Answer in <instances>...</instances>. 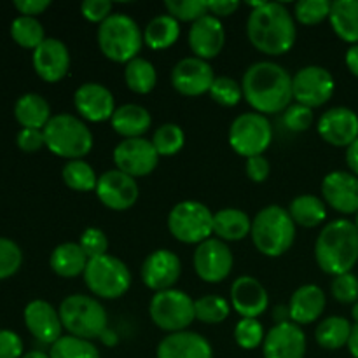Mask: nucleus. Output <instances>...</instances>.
<instances>
[{
	"instance_id": "obj_1",
	"label": "nucleus",
	"mask_w": 358,
	"mask_h": 358,
	"mask_svg": "<svg viewBox=\"0 0 358 358\" xmlns=\"http://www.w3.org/2000/svg\"><path fill=\"white\" fill-rule=\"evenodd\" d=\"M241 90L247 103L257 114H278L292 105V76L278 63L257 62L248 66Z\"/></svg>"
},
{
	"instance_id": "obj_2",
	"label": "nucleus",
	"mask_w": 358,
	"mask_h": 358,
	"mask_svg": "<svg viewBox=\"0 0 358 358\" xmlns=\"http://www.w3.org/2000/svg\"><path fill=\"white\" fill-rule=\"evenodd\" d=\"M247 35L257 51L269 56L285 55L296 44V21L283 3L264 2L248 16Z\"/></svg>"
},
{
	"instance_id": "obj_3",
	"label": "nucleus",
	"mask_w": 358,
	"mask_h": 358,
	"mask_svg": "<svg viewBox=\"0 0 358 358\" xmlns=\"http://www.w3.org/2000/svg\"><path fill=\"white\" fill-rule=\"evenodd\" d=\"M315 259L324 273L331 276L352 273L358 262V229L346 219L332 220L315 241Z\"/></svg>"
},
{
	"instance_id": "obj_4",
	"label": "nucleus",
	"mask_w": 358,
	"mask_h": 358,
	"mask_svg": "<svg viewBox=\"0 0 358 358\" xmlns=\"http://www.w3.org/2000/svg\"><path fill=\"white\" fill-rule=\"evenodd\" d=\"M252 241L262 255L280 257L292 247L296 238V222L289 210L278 205L262 208L252 220Z\"/></svg>"
},
{
	"instance_id": "obj_5",
	"label": "nucleus",
	"mask_w": 358,
	"mask_h": 358,
	"mask_svg": "<svg viewBox=\"0 0 358 358\" xmlns=\"http://www.w3.org/2000/svg\"><path fill=\"white\" fill-rule=\"evenodd\" d=\"M42 131L45 147L58 157L83 159L93 149V133L83 119L72 114L52 115Z\"/></svg>"
},
{
	"instance_id": "obj_6",
	"label": "nucleus",
	"mask_w": 358,
	"mask_h": 358,
	"mask_svg": "<svg viewBox=\"0 0 358 358\" xmlns=\"http://www.w3.org/2000/svg\"><path fill=\"white\" fill-rule=\"evenodd\" d=\"M98 45L105 58L115 63H129L138 58L143 45V34L128 14L115 13L98 28Z\"/></svg>"
},
{
	"instance_id": "obj_7",
	"label": "nucleus",
	"mask_w": 358,
	"mask_h": 358,
	"mask_svg": "<svg viewBox=\"0 0 358 358\" xmlns=\"http://www.w3.org/2000/svg\"><path fill=\"white\" fill-rule=\"evenodd\" d=\"M62 325L70 336L86 339H100L107 331V311L94 297L73 294L65 297L58 308Z\"/></svg>"
},
{
	"instance_id": "obj_8",
	"label": "nucleus",
	"mask_w": 358,
	"mask_h": 358,
	"mask_svg": "<svg viewBox=\"0 0 358 358\" xmlns=\"http://www.w3.org/2000/svg\"><path fill=\"white\" fill-rule=\"evenodd\" d=\"M83 276L91 294L101 299H119L131 287V271L128 266L108 254L90 259Z\"/></svg>"
},
{
	"instance_id": "obj_9",
	"label": "nucleus",
	"mask_w": 358,
	"mask_h": 358,
	"mask_svg": "<svg viewBox=\"0 0 358 358\" xmlns=\"http://www.w3.org/2000/svg\"><path fill=\"white\" fill-rule=\"evenodd\" d=\"M168 229L180 243L199 245L212 238L213 213L199 201H180L168 215Z\"/></svg>"
},
{
	"instance_id": "obj_10",
	"label": "nucleus",
	"mask_w": 358,
	"mask_h": 358,
	"mask_svg": "<svg viewBox=\"0 0 358 358\" xmlns=\"http://www.w3.org/2000/svg\"><path fill=\"white\" fill-rule=\"evenodd\" d=\"M149 315L154 324L168 334L182 332L194 322V301L184 290L168 289L150 299Z\"/></svg>"
},
{
	"instance_id": "obj_11",
	"label": "nucleus",
	"mask_w": 358,
	"mask_h": 358,
	"mask_svg": "<svg viewBox=\"0 0 358 358\" xmlns=\"http://www.w3.org/2000/svg\"><path fill=\"white\" fill-rule=\"evenodd\" d=\"M273 128L268 117L257 112L238 115L229 128V143L236 154L243 157L262 156L271 145Z\"/></svg>"
},
{
	"instance_id": "obj_12",
	"label": "nucleus",
	"mask_w": 358,
	"mask_h": 358,
	"mask_svg": "<svg viewBox=\"0 0 358 358\" xmlns=\"http://www.w3.org/2000/svg\"><path fill=\"white\" fill-rule=\"evenodd\" d=\"M336 90V80L327 69L318 65L304 66L292 77V94L296 103L317 108L327 103Z\"/></svg>"
},
{
	"instance_id": "obj_13",
	"label": "nucleus",
	"mask_w": 358,
	"mask_h": 358,
	"mask_svg": "<svg viewBox=\"0 0 358 358\" xmlns=\"http://www.w3.org/2000/svg\"><path fill=\"white\" fill-rule=\"evenodd\" d=\"M192 262H194L196 275L203 282L220 283L233 271L234 257L226 241L219 238H208L196 247Z\"/></svg>"
},
{
	"instance_id": "obj_14",
	"label": "nucleus",
	"mask_w": 358,
	"mask_h": 358,
	"mask_svg": "<svg viewBox=\"0 0 358 358\" xmlns=\"http://www.w3.org/2000/svg\"><path fill=\"white\" fill-rule=\"evenodd\" d=\"M115 170L129 175L133 178L147 177L156 170L159 163V154L154 149L152 142L147 138H126L119 142L114 149Z\"/></svg>"
},
{
	"instance_id": "obj_15",
	"label": "nucleus",
	"mask_w": 358,
	"mask_h": 358,
	"mask_svg": "<svg viewBox=\"0 0 358 358\" xmlns=\"http://www.w3.org/2000/svg\"><path fill=\"white\" fill-rule=\"evenodd\" d=\"M96 196L107 208L114 212H124L129 210L138 201L140 189L136 178L122 173L119 170H108L98 177Z\"/></svg>"
},
{
	"instance_id": "obj_16",
	"label": "nucleus",
	"mask_w": 358,
	"mask_h": 358,
	"mask_svg": "<svg viewBox=\"0 0 358 358\" xmlns=\"http://www.w3.org/2000/svg\"><path fill=\"white\" fill-rule=\"evenodd\" d=\"M215 73L206 59L189 56L180 59L171 70V86L184 96H201L210 93Z\"/></svg>"
},
{
	"instance_id": "obj_17",
	"label": "nucleus",
	"mask_w": 358,
	"mask_h": 358,
	"mask_svg": "<svg viewBox=\"0 0 358 358\" xmlns=\"http://www.w3.org/2000/svg\"><path fill=\"white\" fill-rule=\"evenodd\" d=\"M306 350V334L301 325L294 322L276 324L266 332L264 343H262L264 358H304Z\"/></svg>"
},
{
	"instance_id": "obj_18",
	"label": "nucleus",
	"mask_w": 358,
	"mask_h": 358,
	"mask_svg": "<svg viewBox=\"0 0 358 358\" xmlns=\"http://www.w3.org/2000/svg\"><path fill=\"white\" fill-rule=\"evenodd\" d=\"M182 275V262L171 250H156L143 261L140 276L145 287L154 292L171 289Z\"/></svg>"
},
{
	"instance_id": "obj_19",
	"label": "nucleus",
	"mask_w": 358,
	"mask_h": 358,
	"mask_svg": "<svg viewBox=\"0 0 358 358\" xmlns=\"http://www.w3.org/2000/svg\"><path fill=\"white\" fill-rule=\"evenodd\" d=\"M73 105L80 117L90 122L108 121L115 112L114 94L100 83H86L77 87Z\"/></svg>"
},
{
	"instance_id": "obj_20",
	"label": "nucleus",
	"mask_w": 358,
	"mask_h": 358,
	"mask_svg": "<svg viewBox=\"0 0 358 358\" xmlns=\"http://www.w3.org/2000/svg\"><path fill=\"white\" fill-rule=\"evenodd\" d=\"M318 135L334 147H350L358 138V114L348 107L329 108L318 119Z\"/></svg>"
},
{
	"instance_id": "obj_21",
	"label": "nucleus",
	"mask_w": 358,
	"mask_h": 358,
	"mask_svg": "<svg viewBox=\"0 0 358 358\" xmlns=\"http://www.w3.org/2000/svg\"><path fill=\"white\" fill-rule=\"evenodd\" d=\"M187 41L196 58L206 59V62L217 58L226 44V30H224L222 21L212 14H206L191 24Z\"/></svg>"
},
{
	"instance_id": "obj_22",
	"label": "nucleus",
	"mask_w": 358,
	"mask_h": 358,
	"mask_svg": "<svg viewBox=\"0 0 358 358\" xmlns=\"http://www.w3.org/2000/svg\"><path fill=\"white\" fill-rule=\"evenodd\" d=\"M325 203L339 213L358 212V177L352 171H331L322 182Z\"/></svg>"
},
{
	"instance_id": "obj_23",
	"label": "nucleus",
	"mask_w": 358,
	"mask_h": 358,
	"mask_svg": "<svg viewBox=\"0 0 358 358\" xmlns=\"http://www.w3.org/2000/svg\"><path fill=\"white\" fill-rule=\"evenodd\" d=\"M23 317L28 332L37 341L52 346L62 338V318H59L58 310H55L48 301H30L27 308H24Z\"/></svg>"
},
{
	"instance_id": "obj_24",
	"label": "nucleus",
	"mask_w": 358,
	"mask_h": 358,
	"mask_svg": "<svg viewBox=\"0 0 358 358\" xmlns=\"http://www.w3.org/2000/svg\"><path fill=\"white\" fill-rule=\"evenodd\" d=\"M34 69L45 83H59L69 73L70 52L59 38H45L34 51Z\"/></svg>"
},
{
	"instance_id": "obj_25",
	"label": "nucleus",
	"mask_w": 358,
	"mask_h": 358,
	"mask_svg": "<svg viewBox=\"0 0 358 358\" xmlns=\"http://www.w3.org/2000/svg\"><path fill=\"white\" fill-rule=\"evenodd\" d=\"M231 306L243 318H257L268 310L269 296L254 276H240L231 285Z\"/></svg>"
},
{
	"instance_id": "obj_26",
	"label": "nucleus",
	"mask_w": 358,
	"mask_h": 358,
	"mask_svg": "<svg viewBox=\"0 0 358 358\" xmlns=\"http://www.w3.org/2000/svg\"><path fill=\"white\" fill-rule=\"evenodd\" d=\"M156 358H213L212 345L198 332L168 334L156 350Z\"/></svg>"
},
{
	"instance_id": "obj_27",
	"label": "nucleus",
	"mask_w": 358,
	"mask_h": 358,
	"mask_svg": "<svg viewBox=\"0 0 358 358\" xmlns=\"http://www.w3.org/2000/svg\"><path fill=\"white\" fill-rule=\"evenodd\" d=\"M324 290L318 285H303L292 294L289 303L290 320L297 325H308L317 322L325 310Z\"/></svg>"
},
{
	"instance_id": "obj_28",
	"label": "nucleus",
	"mask_w": 358,
	"mask_h": 358,
	"mask_svg": "<svg viewBox=\"0 0 358 358\" xmlns=\"http://www.w3.org/2000/svg\"><path fill=\"white\" fill-rule=\"evenodd\" d=\"M110 124L117 135L122 138H142L152 124L149 110L142 105L126 103L115 108L110 119Z\"/></svg>"
},
{
	"instance_id": "obj_29",
	"label": "nucleus",
	"mask_w": 358,
	"mask_h": 358,
	"mask_svg": "<svg viewBox=\"0 0 358 358\" xmlns=\"http://www.w3.org/2000/svg\"><path fill=\"white\" fill-rule=\"evenodd\" d=\"M14 117L27 129H44L51 121V107L44 96L37 93H27L14 103Z\"/></svg>"
},
{
	"instance_id": "obj_30",
	"label": "nucleus",
	"mask_w": 358,
	"mask_h": 358,
	"mask_svg": "<svg viewBox=\"0 0 358 358\" xmlns=\"http://www.w3.org/2000/svg\"><path fill=\"white\" fill-rule=\"evenodd\" d=\"M252 231V220L243 210L224 208L213 213V234L222 241H241Z\"/></svg>"
},
{
	"instance_id": "obj_31",
	"label": "nucleus",
	"mask_w": 358,
	"mask_h": 358,
	"mask_svg": "<svg viewBox=\"0 0 358 358\" xmlns=\"http://www.w3.org/2000/svg\"><path fill=\"white\" fill-rule=\"evenodd\" d=\"M87 262L90 259L79 243L58 245L49 257V266L62 278H76V276L84 275Z\"/></svg>"
},
{
	"instance_id": "obj_32",
	"label": "nucleus",
	"mask_w": 358,
	"mask_h": 358,
	"mask_svg": "<svg viewBox=\"0 0 358 358\" xmlns=\"http://www.w3.org/2000/svg\"><path fill=\"white\" fill-rule=\"evenodd\" d=\"M329 21L341 41L358 44V0H336L332 2Z\"/></svg>"
},
{
	"instance_id": "obj_33",
	"label": "nucleus",
	"mask_w": 358,
	"mask_h": 358,
	"mask_svg": "<svg viewBox=\"0 0 358 358\" xmlns=\"http://www.w3.org/2000/svg\"><path fill=\"white\" fill-rule=\"evenodd\" d=\"M180 37V24L170 14H161L152 17L143 30V42L150 49H168Z\"/></svg>"
},
{
	"instance_id": "obj_34",
	"label": "nucleus",
	"mask_w": 358,
	"mask_h": 358,
	"mask_svg": "<svg viewBox=\"0 0 358 358\" xmlns=\"http://www.w3.org/2000/svg\"><path fill=\"white\" fill-rule=\"evenodd\" d=\"M289 213L296 226L301 227H317L327 217V206L318 196L301 194L292 199L289 206Z\"/></svg>"
},
{
	"instance_id": "obj_35",
	"label": "nucleus",
	"mask_w": 358,
	"mask_h": 358,
	"mask_svg": "<svg viewBox=\"0 0 358 358\" xmlns=\"http://www.w3.org/2000/svg\"><path fill=\"white\" fill-rule=\"evenodd\" d=\"M353 325L345 317H329L315 331V339L324 350H341L348 346Z\"/></svg>"
},
{
	"instance_id": "obj_36",
	"label": "nucleus",
	"mask_w": 358,
	"mask_h": 358,
	"mask_svg": "<svg viewBox=\"0 0 358 358\" xmlns=\"http://www.w3.org/2000/svg\"><path fill=\"white\" fill-rule=\"evenodd\" d=\"M126 86L136 94H147L156 87L157 72L156 66L145 58H135L126 63L124 69Z\"/></svg>"
},
{
	"instance_id": "obj_37",
	"label": "nucleus",
	"mask_w": 358,
	"mask_h": 358,
	"mask_svg": "<svg viewBox=\"0 0 358 358\" xmlns=\"http://www.w3.org/2000/svg\"><path fill=\"white\" fill-rule=\"evenodd\" d=\"M10 37L24 49H37L45 41L44 27L37 17L17 16L10 24Z\"/></svg>"
},
{
	"instance_id": "obj_38",
	"label": "nucleus",
	"mask_w": 358,
	"mask_h": 358,
	"mask_svg": "<svg viewBox=\"0 0 358 358\" xmlns=\"http://www.w3.org/2000/svg\"><path fill=\"white\" fill-rule=\"evenodd\" d=\"M63 182L66 187L73 189L79 192H90L96 189L98 177L90 163L84 159H73L63 166L62 171Z\"/></svg>"
},
{
	"instance_id": "obj_39",
	"label": "nucleus",
	"mask_w": 358,
	"mask_h": 358,
	"mask_svg": "<svg viewBox=\"0 0 358 358\" xmlns=\"http://www.w3.org/2000/svg\"><path fill=\"white\" fill-rule=\"evenodd\" d=\"M49 358H100V352L91 341L69 334L51 346Z\"/></svg>"
},
{
	"instance_id": "obj_40",
	"label": "nucleus",
	"mask_w": 358,
	"mask_h": 358,
	"mask_svg": "<svg viewBox=\"0 0 358 358\" xmlns=\"http://www.w3.org/2000/svg\"><path fill=\"white\" fill-rule=\"evenodd\" d=\"M196 320L203 324L215 325L222 324L231 313V304L224 297L219 296H203L194 301Z\"/></svg>"
},
{
	"instance_id": "obj_41",
	"label": "nucleus",
	"mask_w": 358,
	"mask_h": 358,
	"mask_svg": "<svg viewBox=\"0 0 358 358\" xmlns=\"http://www.w3.org/2000/svg\"><path fill=\"white\" fill-rule=\"evenodd\" d=\"M152 145L159 156H175L178 150H182L185 143L184 129L180 126L168 122V124L159 126L152 135Z\"/></svg>"
},
{
	"instance_id": "obj_42",
	"label": "nucleus",
	"mask_w": 358,
	"mask_h": 358,
	"mask_svg": "<svg viewBox=\"0 0 358 358\" xmlns=\"http://www.w3.org/2000/svg\"><path fill=\"white\" fill-rule=\"evenodd\" d=\"M210 96L222 107H236L243 98V90H241V84H238L233 77H215L210 87Z\"/></svg>"
},
{
	"instance_id": "obj_43",
	"label": "nucleus",
	"mask_w": 358,
	"mask_h": 358,
	"mask_svg": "<svg viewBox=\"0 0 358 358\" xmlns=\"http://www.w3.org/2000/svg\"><path fill=\"white\" fill-rule=\"evenodd\" d=\"M266 338L264 327L257 318H241L234 327L236 345L243 350H255L262 346Z\"/></svg>"
},
{
	"instance_id": "obj_44",
	"label": "nucleus",
	"mask_w": 358,
	"mask_h": 358,
	"mask_svg": "<svg viewBox=\"0 0 358 358\" xmlns=\"http://www.w3.org/2000/svg\"><path fill=\"white\" fill-rule=\"evenodd\" d=\"M331 7L332 2H329V0H301L294 7V17L299 23L313 27L324 20H329Z\"/></svg>"
},
{
	"instance_id": "obj_45",
	"label": "nucleus",
	"mask_w": 358,
	"mask_h": 358,
	"mask_svg": "<svg viewBox=\"0 0 358 358\" xmlns=\"http://www.w3.org/2000/svg\"><path fill=\"white\" fill-rule=\"evenodd\" d=\"M164 7L171 17L187 23H194L208 14V2L203 0H166Z\"/></svg>"
},
{
	"instance_id": "obj_46",
	"label": "nucleus",
	"mask_w": 358,
	"mask_h": 358,
	"mask_svg": "<svg viewBox=\"0 0 358 358\" xmlns=\"http://www.w3.org/2000/svg\"><path fill=\"white\" fill-rule=\"evenodd\" d=\"M23 264V252L16 241L0 236V280L16 275Z\"/></svg>"
},
{
	"instance_id": "obj_47",
	"label": "nucleus",
	"mask_w": 358,
	"mask_h": 358,
	"mask_svg": "<svg viewBox=\"0 0 358 358\" xmlns=\"http://www.w3.org/2000/svg\"><path fill=\"white\" fill-rule=\"evenodd\" d=\"M331 292L336 301L343 304L358 303V276L353 273L334 276V282L331 285Z\"/></svg>"
},
{
	"instance_id": "obj_48",
	"label": "nucleus",
	"mask_w": 358,
	"mask_h": 358,
	"mask_svg": "<svg viewBox=\"0 0 358 358\" xmlns=\"http://www.w3.org/2000/svg\"><path fill=\"white\" fill-rule=\"evenodd\" d=\"M79 245L87 255V259H96L101 255H107L108 240L107 234L98 227H87L79 238Z\"/></svg>"
},
{
	"instance_id": "obj_49",
	"label": "nucleus",
	"mask_w": 358,
	"mask_h": 358,
	"mask_svg": "<svg viewBox=\"0 0 358 358\" xmlns=\"http://www.w3.org/2000/svg\"><path fill=\"white\" fill-rule=\"evenodd\" d=\"M283 124L289 131H306L313 124V108L304 107L301 103H292L283 112Z\"/></svg>"
},
{
	"instance_id": "obj_50",
	"label": "nucleus",
	"mask_w": 358,
	"mask_h": 358,
	"mask_svg": "<svg viewBox=\"0 0 358 358\" xmlns=\"http://www.w3.org/2000/svg\"><path fill=\"white\" fill-rule=\"evenodd\" d=\"M112 7L110 0H86L80 3V13L91 23L101 24L112 16Z\"/></svg>"
},
{
	"instance_id": "obj_51",
	"label": "nucleus",
	"mask_w": 358,
	"mask_h": 358,
	"mask_svg": "<svg viewBox=\"0 0 358 358\" xmlns=\"http://www.w3.org/2000/svg\"><path fill=\"white\" fill-rule=\"evenodd\" d=\"M16 143L23 152H37V150H41L45 145L44 131L42 129L21 128V131L16 136Z\"/></svg>"
},
{
	"instance_id": "obj_52",
	"label": "nucleus",
	"mask_w": 358,
	"mask_h": 358,
	"mask_svg": "<svg viewBox=\"0 0 358 358\" xmlns=\"http://www.w3.org/2000/svg\"><path fill=\"white\" fill-rule=\"evenodd\" d=\"M23 341L13 331H0V358L23 357Z\"/></svg>"
},
{
	"instance_id": "obj_53",
	"label": "nucleus",
	"mask_w": 358,
	"mask_h": 358,
	"mask_svg": "<svg viewBox=\"0 0 358 358\" xmlns=\"http://www.w3.org/2000/svg\"><path fill=\"white\" fill-rule=\"evenodd\" d=\"M269 171H271V166L264 156H254L247 159V175L255 184L264 182L269 177Z\"/></svg>"
},
{
	"instance_id": "obj_54",
	"label": "nucleus",
	"mask_w": 358,
	"mask_h": 358,
	"mask_svg": "<svg viewBox=\"0 0 358 358\" xmlns=\"http://www.w3.org/2000/svg\"><path fill=\"white\" fill-rule=\"evenodd\" d=\"M51 6L49 0H14V7L21 13V16L35 17L44 13Z\"/></svg>"
},
{
	"instance_id": "obj_55",
	"label": "nucleus",
	"mask_w": 358,
	"mask_h": 358,
	"mask_svg": "<svg viewBox=\"0 0 358 358\" xmlns=\"http://www.w3.org/2000/svg\"><path fill=\"white\" fill-rule=\"evenodd\" d=\"M240 2H234V0H219V2H208V13H212V16L220 17V16H231L234 10H238Z\"/></svg>"
},
{
	"instance_id": "obj_56",
	"label": "nucleus",
	"mask_w": 358,
	"mask_h": 358,
	"mask_svg": "<svg viewBox=\"0 0 358 358\" xmlns=\"http://www.w3.org/2000/svg\"><path fill=\"white\" fill-rule=\"evenodd\" d=\"M346 164L353 175L358 177V138L350 147H346Z\"/></svg>"
},
{
	"instance_id": "obj_57",
	"label": "nucleus",
	"mask_w": 358,
	"mask_h": 358,
	"mask_svg": "<svg viewBox=\"0 0 358 358\" xmlns=\"http://www.w3.org/2000/svg\"><path fill=\"white\" fill-rule=\"evenodd\" d=\"M345 62L350 72H352L355 77H358V44L350 45V49L346 51Z\"/></svg>"
},
{
	"instance_id": "obj_58",
	"label": "nucleus",
	"mask_w": 358,
	"mask_h": 358,
	"mask_svg": "<svg viewBox=\"0 0 358 358\" xmlns=\"http://www.w3.org/2000/svg\"><path fill=\"white\" fill-rule=\"evenodd\" d=\"M348 350L353 358H358V324L353 325L352 329V336H350V341H348Z\"/></svg>"
},
{
	"instance_id": "obj_59",
	"label": "nucleus",
	"mask_w": 358,
	"mask_h": 358,
	"mask_svg": "<svg viewBox=\"0 0 358 358\" xmlns=\"http://www.w3.org/2000/svg\"><path fill=\"white\" fill-rule=\"evenodd\" d=\"M273 317H275L276 324H285V322H290L289 306H276V310H275V313H273Z\"/></svg>"
},
{
	"instance_id": "obj_60",
	"label": "nucleus",
	"mask_w": 358,
	"mask_h": 358,
	"mask_svg": "<svg viewBox=\"0 0 358 358\" xmlns=\"http://www.w3.org/2000/svg\"><path fill=\"white\" fill-rule=\"evenodd\" d=\"M100 339L105 343V345H115V343H117V336H115V332L108 331V329L101 334Z\"/></svg>"
},
{
	"instance_id": "obj_61",
	"label": "nucleus",
	"mask_w": 358,
	"mask_h": 358,
	"mask_svg": "<svg viewBox=\"0 0 358 358\" xmlns=\"http://www.w3.org/2000/svg\"><path fill=\"white\" fill-rule=\"evenodd\" d=\"M21 358H49V353L41 352V350H34V352L24 353V355Z\"/></svg>"
},
{
	"instance_id": "obj_62",
	"label": "nucleus",
	"mask_w": 358,
	"mask_h": 358,
	"mask_svg": "<svg viewBox=\"0 0 358 358\" xmlns=\"http://www.w3.org/2000/svg\"><path fill=\"white\" fill-rule=\"evenodd\" d=\"M352 318L355 320V324H358V303L353 304L352 308Z\"/></svg>"
},
{
	"instance_id": "obj_63",
	"label": "nucleus",
	"mask_w": 358,
	"mask_h": 358,
	"mask_svg": "<svg viewBox=\"0 0 358 358\" xmlns=\"http://www.w3.org/2000/svg\"><path fill=\"white\" fill-rule=\"evenodd\" d=\"M355 227L358 229V212L355 213Z\"/></svg>"
}]
</instances>
